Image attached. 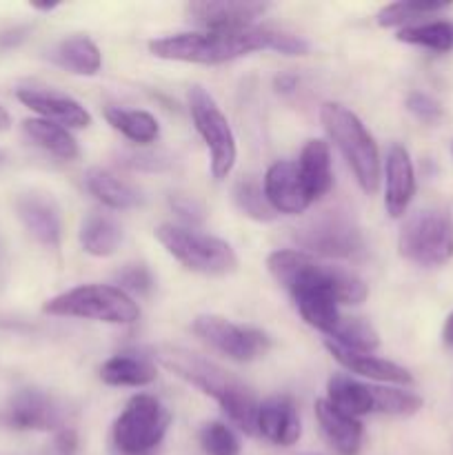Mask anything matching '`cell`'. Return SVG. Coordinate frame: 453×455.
<instances>
[{"label":"cell","instance_id":"1","mask_svg":"<svg viewBox=\"0 0 453 455\" xmlns=\"http://www.w3.org/2000/svg\"><path fill=\"white\" fill-rule=\"evenodd\" d=\"M149 52L163 60L222 65L253 52H278L284 56H305L309 44L300 36L266 27H247L234 31H187L151 40Z\"/></svg>","mask_w":453,"mask_h":455},{"label":"cell","instance_id":"2","mask_svg":"<svg viewBox=\"0 0 453 455\" xmlns=\"http://www.w3.org/2000/svg\"><path fill=\"white\" fill-rule=\"evenodd\" d=\"M158 360L178 378L189 382L204 395H211L240 431H244L247 435L256 434L258 403L238 378H234L211 360L203 358L194 351L180 349V347H163L158 349Z\"/></svg>","mask_w":453,"mask_h":455},{"label":"cell","instance_id":"3","mask_svg":"<svg viewBox=\"0 0 453 455\" xmlns=\"http://www.w3.org/2000/svg\"><path fill=\"white\" fill-rule=\"evenodd\" d=\"M271 275L291 293H329L338 305H360L367 298V284L351 271L329 267L296 249H280L266 260Z\"/></svg>","mask_w":453,"mask_h":455},{"label":"cell","instance_id":"4","mask_svg":"<svg viewBox=\"0 0 453 455\" xmlns=\"http://www.w3.org/2000/svg\"><path fill=\"white\" fill-rule=\"evenodd\" d=\"M320 120L333 145L345 156L362 191L373 194L380 185V151L362 120L338 102H327L320 109Z\"/></svg>","mask_w":453,"mask_h":455},{"label":"cell","instance_id":"5","mask_svg":"<svg viewBox=\"0 0 453 455\" xmlns=\"http://www.w3.org/2000/svg\"><path fill=\"white\" fill-rule=\"evenodd\" d=\"M43 311L60 318L96 320L107 324H131L140 315L133 298L114 284H80L49 298Z\"/></svg>","mask_w":453,"mask_h":455},{"label":"cell","instance_id":"6","mask_svg":"<svg viewBox=\"0 0 453 455\" xmlns=\"http://www.w3.org/2000/svg\"><path fill=\"white\" fill-rule=\"evenodd\" d=\"M158 243L187 269L204 275H226L238 269V256L229 243L200 234L189 227L163 222L155 229Z\"/></svg>","mask_w":453,"mask_h":455},{"label":"cell","instance_id":"7","mask_svg":"<svg viewBox=\"0 0 453 455\" xmlns=\"http://www.w3.org/2000/svg\"><path fill=\"white\" fill-rule=\"evenodd\" d=\"M404 260L420 267H440L453 258V216L447 209H420L407 218L398 235Z\"/></svg>","mask_w":453,"mask_h":455},{"label":"cell","instance_id":"8","mask_svg":"<svg viewBox=\"0 0 453 455\" xmlns=\"http://www.w3.org/2000/svg\"><path fill=\"white\" fill-rule=\"evenodd\" d=\"M171 413L154 395H133L115 418L111 440L123 455H151L164 440Z\"/></svg>","mask_w":453,"mask_h":455},{"label":"cell","instance_id":"9","mask_svg":"<svg viewBox=\"0 0 453 455\" xmlns=\"http://www.w3.org/2000/svg\"><path fill=\"white\" fill-rule=\"evenodd\" d=\"M293 243L305 253L342 260H360L367 253L362 231L342 212H322L293 229Z\"/></svg>","mask_w":453,"mask_h":455},{"label":"cell","instance_id":"10","mask_svg":"<svg viewBox=\"0 0 453 455\" xmlns=\"http://www.w3.org/2000/svg\"><path fill=\"white\" fill-rule=\"evenodd\" d=\"M189 111L195 129H198L209 154H211L213 178L222 180V178L229 176L235 164V158H238L235 136L231 132L229 120L222 114L218 102L211 98V93H207V89L198 87V84L189 89Z\"/></svg>","mask_w":453,"mask_h":455},{"label":"cell","instance_id":"11","mask_svg":"<svg viewBox=\"0 0 453 455\" xmlns=\"http://www.w3.org/2000/svg\"><path fill=\"white\" fill-rule=\"evenodd\" d=\"M194 333L209 347L238 363H251L265 355L271 347L266 333L235 324L222 315H198L194 320Z\"/></svg>","mask_w":453,"mask_h":455},{"label":"cell","instance_id":"12","mask_svg":"<svg viewBox=\"0 0 453 455\" xmlns=\"http://www.w3.org/2000/svg\"><path fill=\"white\" fill-rule=\"evenodd\" d=\"M65 411L53 395L40 389H20L0 411V425L16 431H60Z\"/></svg>","mask_w":453,"mask_h":455},{"label":"cell","instance_id":"13","mask_svg":"<svg viewBox=\"0 0 453 455\" xmlns=\"http://www.w3.org/2000/svg\"><path fill=\"white\" fill-rule=\"evenodd\" d=\"M269 9L266 3L253 0H218V3H189L187 13L207 31H234L253 27V20Z\"/></svg>","mask_w":453,"mask_h":455},{"label":"cell","instance_id":"14","mask_svg":"<svg viewBox=\"0 0 453 455\" xmlns=\"http://www.w3.org/2000/svg\"><path fill=\"white\" fill-rule=\"evenodd\" d=\"M265 196L275 213L298 216L311 207V196L306 194L305 182L298 173V164L289 160H278L265 173Z\"/></svg>","mask_w":453,"mask_h":455},{"label":"cell","instance_id":"15","mask_svg":"<svg viewBox=\"0 0 453 455\" xmlns=\"http://www.w3.org/2000/svg\"><path fill=\"white\" fill-rule=\"evenodd\" d=\"M256 434H260L262 438L269 440L271 444H278V447L296 444L300 440L302 427L293 400L287 395H274V398H266L265 403L258 404Z\"/></svg>","mask_w":453,"mask_h":455},{"label":"cell","instance_id":"16","mask_svg":"<svg viewBox=\"0 0 453 455\" xmlns=\"http://www.w3.org/2000/svg\"><path fill=\"white\" fill-rule=\"evenodd\" d=\"M18 100L31 111L43 116V120L62 124V127L84 129L91 124V114L74 98L47 89H18Z\"/></svg>","mask_w":453,"mask_h":455},{"label":"cell","instance_id":"17","mask_svg":"<svg viewBox=\"0 0 453 455\" xmlns=\"http://www.w3.org/2000/svg\"><path fill=\"white\" fill-rule=\"evenodd\" d=\"M16 212L22 225L44 247H58L62 238V220L56 203L47 196L25 194L16 200Z\"/></svg>","mask_w":453,"mask_h":455},{"label":"cell","instance_id":"18","mask_svg":"<svg viewBox=\"0 0 453 455\" xmlns=\"http://www.w3.org/2000/svg\"><path fill=\"white\" fill-rule=\"evenodd\" d=\"M385 176V207L391 218H400L407 212L413 200V194H416V173H413V163L404 147H391L389 154H386Z\"/></svg>","mask_w":453,"mask_h":455},{"label":"cell","instance_id":"19","mask_svg":"<svg viewBox=\"0 0 453 455\" xmlns=\"http://www.w3.org/2000/svg\"><path fill=\"white\" fill-rule=\"evenodd\" d=\"M329 354L336 358V363H340L346 371L355 373V376L369 378V380L378 382H391V385H411L413 376L400 364L389 363V360L376 358L371 354H360V351H351L346 347L338 345L333 340H324Z\"/></svg>","mask_w":453,"mask_h":455},{"label":"cell","instance_id":"20","mask_svg":"<svg viewBox=\"0 0 453 455\" xmlns=\"http://www.w3.org/2000/svg\"><path fill=\"white\" fill-rule=\"evenodd\" d=\"M315 418L320 422L324 438L340 455H358L362 447V422L346 413L338 411L327 400H315Z\"/></svg>","mask_w":453,"mask_h":455},{"label":"cell","instance_id":"21","mask_svg":"<svg viewBox=\"0 0 453 455\" xmlns=\"http://www.w3.org/2000/svg\"><path fill=\"white\" fill-rule=\"evenodd\" d=\"M298 173H300L302 182H305L306 194L311 200H318L331 189L333 185V172H331V151L329 145L320 138L306 142L302 147L300 160H298Z\"/></svg>","mask_w":453,"mask_h":455},{"label":"cell","instance_id":"22","mask_svg":"<svg viewBox=\"0 0 453 455\" xmlns=\"http://www.w3.org/2000/svg\"><path fill=\"white\" fill-rule=\"evenodd\" d=\"M80 247L93 258H109L118 251L123 243V227L109 213L91 212L84 216L78 231Z\"/></svg>","mask_w":453,"mask_h":455},{"label":"cell","instance_id":"23","mask_svg":"<svg viewBox=\"0 0 453 455\" xmlns=\"http://www.w3.org/2000/svg\"><path fill=\"white\" fill-rule=\"evenodd\" d=\"M155 378V364L140 354H118L100 367V380L111 387H147Z\"/></svg>","mask_w":453,"mask_h":455},{"label":"cell","instance_id":"24","mask_svg":"<svg viewBox=\"0 0 453 455\" xmlns=\"http://www.w3.org/2000/svg\"><path fill=\"white\" fill-rule=\"evenodd\" d=\"M84 185H87L89 194L96 196L102 204H107L109 209H133L142 204L140 191L133 189L129 182L120 180L118 176H114L107 169H89L87 176H84Z\"/></svg>","mask_w":453,"mask_h":455},{"label":"cell","instance_id":"25","mask_svg":"<svg viewBox=\"0 0 453 455\" xmlns=\"http://www.w3.org/2000/svg\"><path fill=\"white\" fill-rule=\"evenodd\" d=\"M327 403L351 418L367 416L373 413L371 385H362L354 378L336 373L327 382Z\"/></svg>","mask_w":453,"mask_h":455},{"label":"cell","instance_id":"26","mask_svg":"<svg viewBox=\"0 0 453 455\" xmlns=\"http://www.w3.org/2000/svg\"><path fill=\"white\" fill-rule=\"evenodd\" d=\"M53 58L58 65L78 76H96L102 65L100 49L87 36H71V38L62 40Z\"/></svg>","mask_w":453,"mask_h":455},{"label":"cell","instance_id":"27","mask_svg":"<svg viewBox=\"0 0 453 455\" xmlns=\"http://www.w3.org/2000/svg\"><path fill=\"white\" fill-rule=\"evenodd\" d=\"M25 132L31 140L36 142L38 147H43L44 151H49L52 156L60 160H76L78 158L80 149L78 142L74 140L67 127L56 123H49V120L43 118H29L25 120Z\"/></svg>","mask_w":453,"mask_h":455},{"label":"cell","instance_id":"28","mask_svg":"<svg viewBox=\"0 0 453 455\" xmlns=\"http://www.w3.org/2000/svg\"><path fill=\"white\" fill-rule=\"evenodd\" d=\"M105 118L115 132H120L124 138L136 142V145H149V142H154L160 133L158 120L151 114H147V111L107 107Z\"/></svg>","mask_w":453,"mask_h":455},{"label":"cell","instance_id":"29","mask_svg":"<svg viewBox=\"0 0 453 455\" xmlns=\"http://www.w3.org/2000/svg\"><path fill=\"white\" fill-rule=\"evenodd\" d=\"M400 43L416 44L431 52H451L453 49V22L435 20L425 25H409L398 31Z\"/></svg>","mask_w":453,"mask_h":455},{"label":"cell","instance_id":"30","mask_svg":"<svg viewBox=\"0 0 453 455\" xmlns=\"http://www.w3.org/2000/svg\"><path fill=\"white\" fill-rule=\"evenodd\" d=\"M329 340L338 342L351 351H360V354H371L373 349L380 347L378 331L362 318H340Z\"/></svg>","mask_w":453,"mask_h":455},{"label":"cell","instance_id":"31","mask_svg":"<svg viewBox=\"0 0 453 455\" xmlns=\"http://www.w3.org/2000/svg\"><path fill=\"white\" fill-rule=\"evenodd\" d=\"M235 204L244 216H249L256 222H271L275 218V212L271 209L269 200H266L265 189L258 185L253 178H242L234 189Z\"/></svg>","mask_w":453,"mask_h":455},{"label":"cell","instance_id":"32","mask_svg":"<svg viewBox=\"0 0 453 455\" xmlns=\"http://www.w3.org/2000/svg\"><path fill=\"white\" fill-rule=\"evenodd\" d=\"M373 411L386 413V416H413L422 409L420 395L404 389H391V387H371Z\"/></svg>","mask_w":453,"mask_h":455},{"label":"cell","instance_id":"33","mask_svg":"<svg viewBox=\"0 0 453 455\" xmlns=\"http://www.w3.org/2000/svg\"><path fill=\"white\" fill-rule=\"evenodd\" d=\"M449 3H420V0H402V3L386 4L378 12V25L380 27H400L407 22L417 20V18L431 16L442 9H447Z\"/></svg>","mask_w":453,"mask_h":455},{"label":"cell","instance_id":"34","mask_svg":"<svg viewBox=\"0 0 453 455\" xmlns=\"http://www.w3.org/2000/svg\"><path fill=\"white\" fill-rule=\"evenodd\" d=\"M200 444L207 455H240V440L222 422H209L200 429Z\"/></svg>","mask_w":453,"mask_h":455},{"label":"cell","instance_id":"35","mask_svg":"<svg viewBox=\"0 0 453 455\" xmlns=\"http://www.w3.org/2000/svg\"><path fill=\"white\" fill-rule=\"evenodd\" d=\"M169 204H171L173 212L178 213V218H182L189 225H203L204 218H207V209L200 203L198 198L187 194H173L169 196Z\"/></svg>","mask_w":453,"mask_h":455},{"label":"cell","instance_id":"36","mask_svg":"<svg viewBox=\"0 0 453 455\" xmlns=\"http://www.w3.org/2000/svg\"><path fill=\"white\" fill-rule=\"evenodd\" d=\"M407 109L411 111L417 120H422V123L433 124L442 118V107H440V102L433 100L431 96H426V93H420V92L409 93Z\"/></svg>","mask_w":453,"mask_h":455},{"label":"cell","instance_id":"37","mask_svg":"<svg viewBox=\"0 0 453 455\" xmlns=\"http://www.w3.org/2000/svg\"><path fill=\"white\" fill-rule=\"evenodd\" d=\"M118 283L123 284L124 289H131V291L138 293H149L151 287H154V278H151L149 269L142 265L124 267L118 274Z\"/></svg>","mask_w":453,"mask_h":455},{"label":"cell","instance_id":"38","mask_svg":"<svg viewBox=\"0 0 453 455\" xmlns=\"http://www.w3.org/2000/svg\"><path fill=\"white\" fill-rule=\"evenodd\" d=\"M120 163L127 164L131 169H147V172H163L169 164L164 156L155 154V151H124L120 156Z\"/></svg>","mask_w":453,"mask_h":455},{"label":"cell","instance_id":"39","mask_svg":"<svg viewBox=\"0 0 453 455\" xmlns=\"http://www.w3.org/2000/svg\"><path fill=\"white\" fill-rule=\"evenodd\" d=\"M56 449L60 453H65V455L74 453L76 449H78V435H76V431L62 427V429L58 431V435H56Z\"/></svg>","mask_w":453,"mask_h":455},{"label":"cell","instance_id":"40","mask_svg":"<svg viewBox=\"0 0 453 455\" xmlns=\"http://www.w3.org/2000/svg\"><path fill=\"white\" fill-rule=\"evenodd\" d=\"M275 89L282 93H291L293 89H298V78L291 74H282L275 78Z\"/></svg>","mask_w":453,"mask_h":455},{"label":"cell","instance_id":"41","mask_svg":"<svg viewBox=\"0 0 453 455\" xmlns=\"http://www.w3.org/2000/svg\"><path fill=\"white\" fill-rule=\"evenodd\" d=\"M442 338L447 345H453V314L449 315L447 323H444V331H442Z\"/></svg>","mask_w":453,"mask_h":455},{"label":"cell","instance_id":"42","mask_svg":"<svg viewBox=\"0 0 453 455\" xmlns=\"http://www.w3.org/2000/svg\"><path fill=\"white\" fill-rule=\"evenodd\" d=\"M9 127H12V116H9V111L4 109L3 105H0V132H7Z\"/></svg>","mask_w":453,"mask_h":455},{"label":"cell","instance_id":"43","mask_svg":"<svg viewBox=\"0 0 453 455\" xmlns=\"http://www.w3.org/2000/svg\"><path fill=\"white\" fill-rule=\"evenodd\" d=\"M111 455H123V453H118V451H111Z\"/></svg>","mask_w":453,"mask_h":455}]
</instances>
